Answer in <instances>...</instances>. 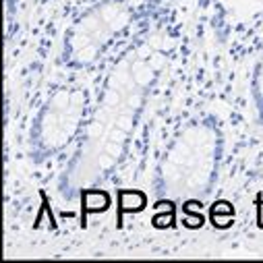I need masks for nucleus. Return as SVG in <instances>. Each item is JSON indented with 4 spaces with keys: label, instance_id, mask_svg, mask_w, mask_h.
Masks as SVG:
<instances>
[{
    "label": "nucleus",
    "instance_id": "nucleus-21",
    "mask_svg": "<svg viewBox=\"0 0 263 263\" xmlns=\"http://www.w3.org/2000/svg\"><path fill=\"white\" fill-rule=\"evenodd\" d=\"M106 152H108L110 156H114V158H118L120 152H122V147H120V143H116V141H110V143H106Z\"/></svg>",
    "mask_w": 263,
    "mask_h": 263
},
{
    "label": "nucleus",
    "instance_id": "nucleus-22",
    "mask_svg": "<svg viewBox=\"0 0 263 263\" xmlns=\"http://www.w3.org/2000/svg\"><path fill=\"white\" fill-rule=\"evenodd\" d=\"M124 137H127V131H122V129H114L112 133H110V141H116V143H122L124 141Z\"/></svg>",
    "mask_w": 263,
    "mask_h": 263
},
{
    "label": "nucleus",
    "instance_id": "nucleus-10",
    "mask_svg": "<svg viewBox=\"0 0 263 263\" xmlns=\"http://www.w3.org/2000/svg\"><path fill=\"white\" fill-rule=\"evenodd\" d=\"M211 213H228V215H232L234 210H232V205L228 201H218V203H213Z\"/></svg>",
    "mask_w": 263,
    "mask_h": 263
},
{
    "label": "nucleus",
    "instance_id": "nucleus-14",
    "mask_svg": "<svg viewBox=\"0 0 263 263\" xmlns=\"http://www.w3.org/2000/svg\"><path fill=\"white\" fill-rule=\"evenodd\" d=\"M187 228H201L203 226V215L201 213H189V218L185 220Z\"/></svg>",
    "mask_w": 263,
    "mask_h": 263
},
{
    "label": "nucleus",
    "instance_id": "nucleus-25",
    "mask_svg": "<svg viewBox=\"0 0 263 263\" xmlns=\"http://www.w3.org/2000/svg\"><path fill=\"white\" fill-rule=\"evenodd\" d=\"M156 211H174V208H172V203H170V201H159L156 205Z\"/></svg>",
    "mask_w": 263,
    "mask_h": 263
},
{
    "label": "nucleus",
    "instance_id": "nucleus-7",
    "mask_svg": "<svg viewBox=\"0 0 263 263\" xmlns=\"http://www.w3.org/2000/svg\"><path fill=\"white\" fill-rule=\"evenodd\" d=\"M131 77H133V73H129L127 62H120L118 68H116V73H114V79H118L120 85H127V83L131 81Z\"/></svg>",
    "mask_w": 263,
    "mask_h": 263
},
{
    "label": "nucleus",
    "instance_id": "nucleus-15",
    "mask_svg": "<svg viewBox=\"0 0 263 263\" xmlns=\"http://www.w3.org/2000/svg\"><path fill=\"white\" fill-rule=\"evenodd\" d=\"M89 40H91V38H89V36H85V33H81V36H75V38H73V48L79 52L81 48H85V46H89V44H91Z\"/></svg>",
    "mask_w": 263,
    "mask_h": 263
},
{
    "label": "nucleus",
    "instance_id": "nucleus-26",
    "mask_svg": "<svg viewBox=\"0 0 263 263\" xmlns=\"http://www.w3.org/2000/svg\"><path fill=\"white\" fill-rule=\"evenodd\" d=\"M129 106H131V108H139V106H141V96H139V94H133V96L129 98Z\"/></svg>",
    "mask_w": 263,
    "mask_h": 263
},
{
    "label": "nucleus",
    "instance_id": "nucleus-4",
    "mask_svg": "<svg viewBox=\"0 0 263 263\" xmlns=\"http://www.w3.org/2000/svg\"><path fill=\"white\" fill-rule=\"evenodd\" d=\"M52 110H58V112H66L68 106H71V94L68 91H58L54 98H52Z\"/></svg>",
    "mask_w": 263,
    "mask_h": 263
},
{
    "label": "nucleus",
    "instance_id": "nucleus-27",
    "mask_svg": "<svg viewBox=\"0 0 263 263\" xmlns=\"http://www.w3.org/2000/svg\"><path fill=\"white\" fill-rule=\"evenodd\" d=\"M150 44H152V48L156 50V48H159V46H162V38H159V36H154Z\"/></svg>",
    "mask_w": 263,
    "mask_h": 263
},
{
    "label": "nucleus",
    "instance_id": "nucleus-3",
    "mask_svg": "<svg viewBox=\"0 0 263 263\" xmlns=\"http://www.w3.org/2000/svg\"><path fill=\"white\" fill-rule=\"evenodd\" d=\"M131 73H133V81L141 87H147L154 81V66L143 62L141 58L131 64Z\"/></svg>",
    "mask_w": 263,
    "mask_h": 263
},
{
    "label": "nucleus",
    "instance_id": "nucleus-24",
    "mask_svg": "<svg viewBox=\"0 0 263 263\" xmlns=\"http://www.w3.org/2000/svg\"><path fill=\"white\" fill-rule=\"evenodd\" d=\"M71 106H77V108L83 106V94H81V91H75V94H71Z\"/></svg>",
    "mask_w": 263,
    "mask_h": 263
},
{
    "label": "nucleus",
    "instance_id": "nucleus-16",
    "mask_svg": "<svg viewBox=\"0 0 263 263\" xmlns=\"http://www.w3.org/2000/svg\"><path fill=\"white\" fill-rule=\"evenodd\" d=\"M102 133H104V124H102V122H91L89 124V127H87V135L91 137V139H96V137H100Z\"/></svg>",
    "mask_w": 263,
    "mask_h": 263
},
{
    "label": "nucleus",
    "instance_id": "nucleus-23",
    "mask_svg": "<svg viewBox=\"0 0 263 263\" xmlns=\"http://www.w3.org/2000/svg\"><path fill=\"white\" fill-rule=\"evenodd\" d=\"M185 211L187 213H199L201 211V203L199 201H187L185 203Z\"/></svg>",
    "mask_w": 263,
    "mask_h": 263
},
{
    "label": "nucleus",
    "instance_id": "nucleus-19",
    "mask_svg": "<svg viewBox=\"0 0 263 263\" xmlns=\"http://www.w3.org/2000/svg\"><path fill=\"white\" fill-rule=\"evenodd\" d=\"M137 54H139V58H141V60L150 58V56L154 54V48H152V44H143V46H139V50H137Z\"/></svg>",
    "mask_w": 263,
    "mask_h": 263
},
{
    "label": "nucleus",
    "instance_id": "nucleus-11",
    "mask_svg": "<svg viewBox=\"0 0 263 263\" xmlns=\"http://www.w3.org/2000/svg\"><path fill=\"white\" fill-rule=\"evenodd\" d=\"M118 102H120L118 91H116V89H108L106 96H104V104L110 106V108H114V106H118Z\"/></svg>",
    "mask_w": 263,
    "mask_h": 263
},
{
    "label": "nucleus",
    "instance_id": "nucleus-17",
    "mask_svg": "<svg viewBox=\"0 0 263 263\" xmlns=\"http://www.w3.org/2000/svg\"><path fill=\"white\" fill-rule=\"evenodd\" d=\"M127 21H129V15H122V13H120L116 19L110 23V29H112V31H118V29H122L124 25H127Z\"/></svg>",
    "mask_w": 263,
    "mask_h": 263
},
{
    "label": "nucleus",
    "instance_id": "nucleus-9",
    "mask_svg": "<svg viewBox=\"0 0 263 263\" xmlns=\"http://www.w3.org/2000/svg\"><path fill=\"white\" fill-rule=\"evenodd\" d=\"M96 54H98V48L89 44V46H85V48L79 50V60H81V62H89V60L96 58Z\"/></svg>",
    "mask_w": 263,
    "mask_h": 263
},
{
    "label": "nucleus",
    "instance_id": "nucleus-2",
    "mask_svg": "<svg viewBox=\"0 0 263 263\" xmlns=\"http://www.w3.org/2000/svg\"><path fill=\"white\" fill-rule=\"evenodd\" d=\"M118 203H120L122 211L135 213V211H141L145 208V195L139 191H122L118 195Z\"/></svg>",
    "mask_w": 263,
    "mask_h": 263
},
{
    "label": "nucleus",
    "instance_id": "nucleus-8",
    "mask_svg": "<svg viewBox=\"0 0 263 263\" xmlns=\"http://www.w3.org/2000/svg\"><path fill=\"white\" fill-rule=\"evenodd\" d=\"M211 222L215 228H230L232 226V215L228 213H211Z\"/></svg>",
    "mask_w": 263,
    "mask_h": 263
},
{
    "label": "nucleus",
    "instance_id": "nucleus-6",
    "mask_svg": "<svg viewBox=\"0 0 263 263\" xmlns=\"http://www.w3.org/2000/svg\"><path fill=\"white\" fill-rule=\"evenodd\" d=\"M120 15V10H118V6H114V4H110V6H102V10H100V19H102V23H112L114 19H116Z\"/></svg>",
    "mask_w": 263,
    "mask_h": 263
},
{
    "label": "nucleus",
    "instance_id": "nucleus-13",
    "mask_svg": "<svg viewBox=\"0 0 263 263\" xmlns=\"http://www.w3.org/2000/svg\"><path fill=\"white\" fill-rule=\"evenodd\" d=\"M100 21H102V19H100ZM100 21H98V17H96V15H91V17H85V19H83V27H85L87 31L100 33Z\"/></svg>",
    "mask_w": 263,
    "mask_h": 263
},
{
    "label": "nucleus",
    "instance_id": "nucleus-29",
    "mask_svg": "<svg viewBox=\"0 0 263 263\" xmlns=\"http://www.w3.org/2000/svg\"><path fill=\"white\" fill-rule=\"evenodd\" d=\"M259 89H261V91H263V77H261V79H259Z\"/></svg>",
    "mask_w": 263,
    "mask_h": 263
},
{
    "label": "nucleus",
    "instance_id": "nucleus-12",
    "mask_svg": "<svg viewBox=\"0 0 263 263\" xmlns=\"http://www.w3.org/2000/svg\"><path fill=\"white\" fill-rule=\"evenodd\" d=\"M116 127L129 133V131L133 129V118H131V114H120V116L116 118Z\"/></svg>",
    "mask_w": 263,
    "mask_h": 263
},
{
    "label": "nucleus",
    "instance_id": "nucleus-28",
    "mask_svg": "<svg viewBox=\"0 0 263 263\" xmlns=\"http://www.w3.org/2000/svg\"><path fill=\"white\" fill-rule=\"evenodd\" d=\"M259 222H261V226H263V205L259 208Z\"/></svg>",
    "mask_w": 263,
    "mask_h": 263
},
{
    "label": "nucleus",
    "instance_id": "nucleus-5",
    "mask_svg": "<svg viewBox=\"0 0 263 263\" xmlns=\"http://www.w3.org/2000/svg\"><path fill=\"white\" fill-rule=\"evenodd\" d=\"M154 226L156 228H170L172 226V222H174V211H156V215H154Z\"/></svg>",
    "mask_w": 263,
    "mask_h": 263
},
{
    "label": "nucleus",
    "instance_id": "nucleus-20",
    "mask_svg": "<svg viewBox=\"0 0 263 263\" xmlns=\"http://www.w3.org/2000/svg\"><path fill=\"white\" fill-rule=\"evenodd\" d=\"M150 62H152L154 68H162V66H164V54H162V52H154V54L150 56Z\"/></svg>",
    "mask_w": 263,
    "mask_h": 263
},
{
    "label": "nucleus",
    "instance_id": "nucleus-18",
    "mask_svg": "<svg viewBox=\"0 0 263 263\" xmlns=\"http://www.w3.org/2000/svg\"><path fill=\"white\" fill-rule=\"evenodd\" d=\"M98 164H100V168H112V164H114V156H110L108 152L106 154H102L100 156V159H98Z\"/></svg>",
    "mask_w": 263,
    "mask_h": 263
},
{
    "label": "nucleus",
    "instance_id": "nucleus-1",
    "mask_svg": "<svg viewBox=\"0 0 263 263\" xmlns=\"http://www.w3.org/2000/svg\"><path fill=\"white\" fill-rule=\"evenodd\" d=\"M83 205L89 213H102L110 208V197L104 191H87L83 195Z\"/></svg>",
    "mask_w": 263,
    "mask_h": 263
}]
</instances>
